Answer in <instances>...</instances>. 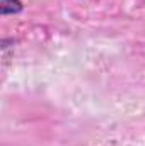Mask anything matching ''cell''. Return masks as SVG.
Here are the masks:
<instances>
[{
    "label": "cell",
    "mask_w": 145,
    "mask_h": 146,
    "mask_svg": "<svg viewBox=\"0 0 145 146\" xmlns=\"http://www.w3.org/2000/svg\"><path fill=\"white\" fill-rule=\"evenodd\" d=\"M22 7H21V3L17 2V0H2V7H0V10H2V14L5 15V14H14V12H19Z\"/></svg>",
    "instance_id": "6da1fadb"
}]
</instances>
